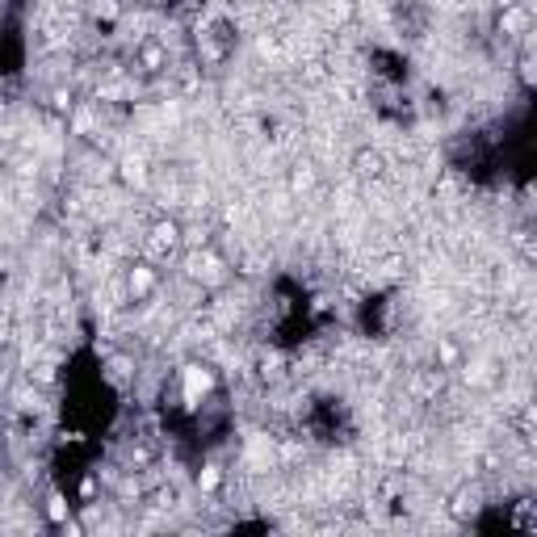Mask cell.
<instances>
[{
  "label": "cell",
  "instance_id": "obj_1",
  "mask_svg": "<svg viewBox=\"0 0 537 537\" xmlns=\"http://www.w3.org/2000/svg\"><path fill=\"white\" fill-rule=\"evenodd\" d=\"M206 390H210V374L201 365H189L185 370V403H197Z\"/></svg>",
  "mask_w": 537,
  "mask_h": 537
}]
</instances>
